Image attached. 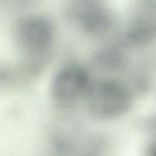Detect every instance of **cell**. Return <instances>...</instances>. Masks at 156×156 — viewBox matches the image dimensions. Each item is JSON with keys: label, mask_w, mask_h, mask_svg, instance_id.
<instances>
[{"label": "cell", "mask_w": 156, "mask_h": 156, "mask_svg": "<svg viewBox=\"0 0 156 156\" xmlns=\"http://www.w3.org/2000/svg\"><path fill=\"white\" fill-rule=\"evenodd\" d=\"M54 27L51 21L41 15H27L17 21L14 37L18 48L28 62H37L46 55L54 40Z\"/></svg>", "instance_id": "7a4b0ae2"}, {"label": "cell", "mask_w": 156, "mask_h": 156, "mask_svg": "<svg viewBox=\"0 0 156 156\" xmlns=\"http://www.w3.org/2000/svg\"><path fill=\"white\" fill-rule=\"evenodd\" d=\"M15 73L12 67L0 64V87L10 85L15 80Z\"/></svg>", "instance_id": "8992f818"}, {"label": "cell", "mask_w": 156, "mask_h": 156, "mask_svg": "<svg viewBox=\"0 0 156 156\" xmlns=\"http://www.w3.org/2000/svg\"><path fill=\"white\" fill-rule=\"evenodd\" d=\"M66 13L73 24L91 35L104 34L113 24L111 12L98 2H73L67 6Z\"/></svg>", "instance_id": "277c9868"}, {"label": "cell", "mask_w": 156, "mask_h": 156, "mask_svg": "<svg viewBox=\"0 0 156 156\" xmlns=\"http://www.w3.org/2000/svg\"><path fill=\"white\" fill-rule=\"evenodd\" d=\"M156 37V5L143 6L133 18L126 37L134 44L148 42Z\"/></svg>", "instance_id": "5b68a950"}, {"label": "cell", "mask_w": 156, "mask_h": 156, "mask_svg": "<svg viewBox=\"0 0 156 156\" xmlns=\"http://www.w3.org/2000/svg\"><path fill=\"white\" fill-rule=\"evenodd\" d=\"M91 116L99 120H112L126 114L132 106L131 91L116 79L93 82L85 100Z\"/></svg>", "instance_id": "6da1fadb"}, {"label": "cell", "mask_w": 156, "mask_h": 156, "mask_svg": "<svg viewBox=\"0 0 156 156\" xmlns=\"http://www.w3.org/2000/svg\"><path fill=\"white\" fill-rule=\"evenodd\" d=\"M93 81L86 69L78 63H68L56 71L50 85L52 98L62 106L85 101Z\"/></svg>", "instance_id": "3957f363"}]
</instances>
